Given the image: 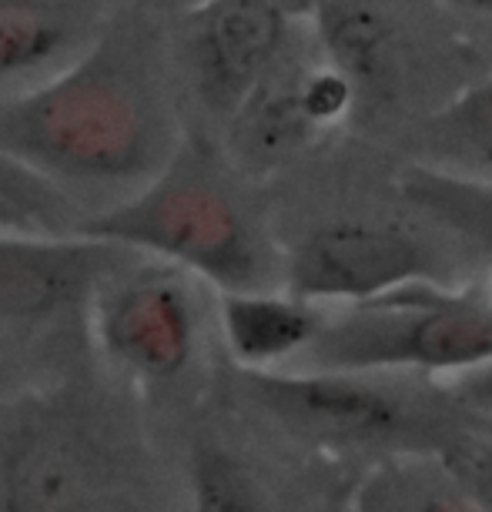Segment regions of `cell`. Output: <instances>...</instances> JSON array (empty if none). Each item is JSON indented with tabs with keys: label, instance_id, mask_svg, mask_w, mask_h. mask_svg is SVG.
I'll return each mask as SVG.
<instances>
[{
	"label": "cell",
	"instance_id": "1",
	"mask_svg": "<svg viewBox=\"0 0 492 512\" xmlns=\"http://www.w3.org/2000/svg\"><path fill=\"white\" fill-rule=\"evenodd\" d=\"M154 47L138 21H118L64 71L0 98V154L54 191L151 185L181 151Z\"/></svg>",
	"mask_w": 492,
	"mask_h": 512
},
{
	"label": "cell",
	"instance_id": "2",
	"mask_svg": "<svg viewBox=\"0 0 492 512\" xmlns=\"http://www.w3.org/2000/svg\"><path fill=\"white\" fill-rule=\"evenodd\" d=\"M74 231L195 272L221 295L275 292V258L252 208L205 151L185 144L151 185L77 218Z\"/></svg>",
	"mask_w": 492,
	"mask_h": 512
},
{
	"label": "cell",
	"instance_id": "3",
	"mask_svg": "<svg viewBox=\"0 0 492 512\" xmlns=\"http://www.w3.org/2000/svg\"><path fill=\"white\" fill-rule=\"evenodd\" d=\"M305 362L352 375L385 369L466 375L492 362V298L439 282L399 288L325 322Z\"/></svg>",
	"mask_w": 492,
	"mask_h": 512
},
{
	"label": "cell",
	"instance_id": "4",
	"mask_svg": "<svg viewBox=\"0 0 492 512\" xmlns=\"http://www.w3.org/2000/svg\"><path fill=\"white\" fill-rule=\"evenodd\" d=\"M449 265L426 241L375 221H332L295 245L285 262V292L298 302L365 305L399 288L439 282Z\"/></svg>",
	"mask_w": 492,
	"mask_h": 512
},
{
	"label": "cell",
	"instance_id": "5",
	"mask_svg": "<svg viewBox=\"0 0 492 512\" xmlns=\"http://www.w3.org/2000/svg\"><path fill=\"white\" fill-rule=\"evenodd\" d=\"M185 268H124L98 292V335L114 362L164 382L185 372L195 352L198 305Z\"/></svg>",
	"mask_w": 492,
	"mask_h": 512
},
{
	"label": "cell",
	"instance_id": "6",
	"mask_svg": "<svg viewBox=\"0 0 492 512\" xmlns=\"http://www.w3.org/2000/svg\"><path fill=\"white\" fill-rule=\"evenodd\" d=\"M134 251L88 235L0 228V325H37L98 295Z\"/></svg>",
	"mask_w": 492,
	"mask_h": 512
},
{
	"label": "cell",
	"instance_id": "7",
	"mask_svg": "<svg viewBox=\"0 0 492 512\" xmlns=\"http://www.w3.org/2000/svg\"><path fill=\"white\" fill-rule=\"evenodd\" d=\"M288 14L275 0H201L188 17L185 61L205 108L235 114L282 57Z\"/></svg>",
	"mask_w": 492,
	"mask_h": 512
},
{
	"label": "cell",
	"instance_id": "8",
	"mask_svg": "<svg viewBox=\"0 0 492 512\" xmlns=\"http://www.w3.org/2000/svg\"><path fill=\"white\" fill-rule=\"evenodd\" d=\"M245 389L288 429L315 439H382L412 425L399 395L352 372H245Z\"/></svg>",
	"mask_w": 492,
	"mask_h": 512
},
{
	"label": "cell",
	"instance_id": "9",
	"mask_svg": "<svg viewBox=\"0 0 492 512\" xmlns=\"http://www.w3.org/2000/svg\"><path fill=\"white\" fill-rule=\"evenodd\" d=\"M221 328L241 369L268 372L278 362L308 352L325 328V318L318 305L298 302L288 292H245L221 295Z\"/></svg>",
	"mask_w": 492,
	"mask_h": 512
},
{
	"label": "cell",
	"instance_id": "10",
	"mask_svg": "<svg viewBox=\"0 0 492 512\" xmlns=\"http://www.w3.org/2000/svg\"><path fill=\"white\" fill-rule=\"evenodd\" d=\"M399 188L405 201L416 205L429 221L492 255V181L459 178L429 164H412L402 171Z\"/></svg>",
	"mask_w": 492,
	"mask_h": 512
},
{
	"label": "cell",
	"instance_id": "11",
	"mask_svg": "<svg viewBox=\"0 0 492 512\" xmlns=\"http://www.w3.org/2000/svg\"><path fill=\"white\" fill-rule=\"evenodd\" d=\"M426 144L436 164L459 178L492 181V81L462 91L426 124Z\"/></svg>",
	"mask_w": 492,
	"mask_h": 512
},
{
	"label": "cell",
	"instance_id": "12",
	"mask_svg": "<svg viewBox=\"0 0 492 512\" xmlns=\"http://www.w3.org/2000/svg\"><path fill=\"white\" fill-rule=\"evenodd\" d=\"M318 34L332 67L349 81H379L389 61L392 27L372 0H318Z\"/></svg>",
	"mask_w": 492,
	"mask_h": 512
},
{
	"label": "cell",
	"instance_id": "13",
	"mask_svg": "<svg viewBox=\"0 0 492 512\" xmlns=\"http://www.w3.org/2000/svg\"><path fill=\"white\" fill-rule=\"evenodd\" d=\"M67 24L41 0H0V81L37 71L64 51Z\"/></svg>",
	"mask_w": 492,
	"mask_h": 512
},
{
	"label": "cell",
	"instance_id": "14",
	"mask_svg": "<svg viewBox=\"0 0 492 512\" xmlns=\"http://www.w3.org/2000/svg\"><path fill=\"white\" fill-rule=\"evenodd\" d=\"M191 499L195 512H282L252 469L218 449H201L195 456Z\"/></svg>",
	"mask_w": 492,
	"mask_h": 512
},
{
	"label": "cell",
	"instance_id": "15",
	"mask_svg": "<svg viewBox=\"0 0 492 512\" xmlns=\"http://www.w3.org/2000/svg\"><path fill=\"white\" fill-rule=\"evenodd\" d=\"M362 502L365 512H482L456 476L429 472L382 479Z\"/></svg>",
	"mask_w": 492,
	"mask_h": 512
},
{
	"label": "cell",
	"instance_id": "16",
	"mask_svg": "<svg viewBox=\"0 0 492 512\" xmlns=\"http://www.w3.org/2000/svg\"><path fill=\"white\" fill-rule=\"evenodd\" d=\"M0 195H7L21 208H27L47 231H54V235H71L74 231V221L64 218L67 198L61 191H54L51 185H44V181H37L34 175H27L24 168H17V164L7 161L4 154H0Z\"/></svg>",
	"mask_w": 492,
	"mask_h": 512
},
{
	"label": "cell",
	"instance_id": "17",
	"mask_svg": "<svg viewBox=\"0 0 492 512\" xmlns=\"http://www.w3.org/2000/svg\"><path fill=\"white\" fill-rule=\"evenodd\" d=\"M459 486L469 492L472 499H476V506L482 512H492V456H469L462 462V469L456 472Z\"/></svg>",
	"mask_w": 492,
	"mask_h": 512
},
{
	"label": "cell",
	"instance_id": "18",
	"mask_svg": "<svg viewBox=\"0 0 492 512\" xmlns=\"http://www.w3.org/2000/svg\"><path fill=\"white\" fill-rule=\"evenodd\" d=\"M456 392H459L462 402H469V405H476V409L492 412V362L479 365V369H472L466 375H459Z\"/></svg>",
	"mask_w": 492,
	"mask_h": 512
},
{
	"label": "cell",
	"instance_id": "19",
	"mask_svg": "<svg viewBox=\"0 0 492 512\" xmlns=\"http://www.w3.org/2000/svg\"><path fill=\"white\" fill-rule=\"evenodd\" d=\"M0 228H14V231H47L41 221H37L31 211L21 208L17 201L7 195H0ZM54 235V231H51Z\"/></svg>",
	"mask_w": 492,
	"mask_h": 512
},
{
	"label": "cell",
	"instance_id": "20",
	"mask_svg": "<svg viewBox=\"0 0 492 512\" xmlns=\"http://www.w3.org/2000/svg\"><path fill=\"white\" fill-rule=\"evenodd\" d=\"M439 4H446V7H452V11H459V14L492 21V0H439Z\"/></svg>",
	"mask_w": 492,
	"mask_h": 512
},
{
	"label": "cell",
	"instance_id": "21",
	"mask_svg": "<svg viewBox=\"0 0 492 512\" xmlns=\"http://www.w3.org/2000/svg\"><path fill=\"white\" fill-rule=\"evenodd\" d=\"M285 14H298V11H315L318 0H275Z\"/></svg>",
	"mask_w": 492,
	"mask_h": 512
},
{
	"label": "cell",
	"instance_id": "22",
	"mask_svg": "<svg viewBox=\"0 0 492 512\" xmlns=\"http://www.w3.org/2000/svg\"><path fill=\"white\" fill-rule=\"evenodd\" d=\"M198 4H201V0H198Z\"/></svg>",
	"mask_w": 492,
	"mask_h": 512
}]
</instances>
